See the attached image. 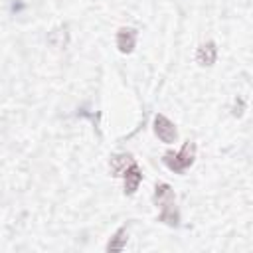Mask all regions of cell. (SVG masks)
<instances>
[{
	"mask_svg": "<svg viewBox=\"0 0 253 253\" xmlns=\"http://www.w3.org/2000/svg\"><path fill=\"white\" fill-rule=\"evenodd\" d=\"M152 202L160 208V221H164L168 225H178L180 215L176 210V196L168 184H156Z\"/></svg>",
	"mask_w": 253,
	"mask_h": 253,
	"instance_id": "cell-1",
	"label": "cell"
},
{
	"mask_svg": "<svg viewBox=\"0 0 253 253\" xmlns=\"http://www.w3.org/2000/svg\"><path fill=\"white\" fill-rule=\"evenodd\" d=\"M194 158H196V144L192 140L184 142V146L180 148V152H166L164 154V164L172 170V172H184L186 168H190L194 164Z\"/></svg>",
	"mask_w": 253,
	"mask_h": 253,
	"instance_id": "cell-2",
	"label": "cell"
},
{
	"mask_svg": "<svg viewBox=\"0 0 253 253\" xmlns=\"http://www.w3.org/2000/svg\"><path fill=\"white\" fill-rule=\"evenodd\" d=\"M154 134L166 144H172L178 138V130H176L174 123L170 119H166L164 115H156L154 117Z\"/></svg>",
	"mask_w": 253,
	"mask_h": 253,
	"instance_id": "cell-3",
	"label": "cell"
},
{
	"mask_svg": "<svg viewBox=\"0 0 253 253\" xmlns=\"http://www.w3.org/2000/svg\"><path fill=\"white\" fill-rule=\"evenodd\" d=\"M125 194L126 196H132L136 190H138V186H140V182H142V172H140V168L136 166V162H132L126 170H125Z\"/></svg>",
	"mask_w": 253,
	"mask_h": 253,
	"instance_id": "cell-4",
	"label": "cell"
},
{
	"mask_svg": "<svg viewBox=\"0 0 253 253\" xmlns=\"http://www.w3.org/2000/svg\"><path fill=\"white\" fill-rule=\"evenodd\" d=\"M136 43V30L134 28H121L117 32V47L123 53H130Z\"/></svg>",
	"mask_w": 253,
	"mask_h": 253,
	"instance_id": "cell-5",
	"label": "cell"
},
{
	"mask_svg": "<svg viewBox=\"0 0 253 253\" xmlns=\"http://www.w3.org/2000/svg\"><path fill=\"white\" fill-rule=\"evenodd\" d=\"M215 55H217V49H215V43L213 42H208V43H202L196 51V61L200 65H211L215 61Z\"/></svg>",
	"mask_w": 253,
	"mask_h": 253,
	"instance_id": "cell-6",
	"label": "cell"
},
{
	"mask_svg": "<svg viewBox=\"0 0 253 253\" xmlns=\"http://www.w3.org/2000/svg\"><path fill=\"white\" fill-rule=\"evenodd\" d=\"M132 162H134V158H132L130 154H117V156L111 158V162H109V170H111L113 176H123L125 170H126Z\"/></svg>",
	"mask_w": 253,
	"mask_h": 253,
	"instance_id": "cell-7",
	"label": "cell"
},
{
	"mask_svg": "<svg viewBox=\"0 0 253 253\" xmlns=\"http://www.w3.org/2000/svg\"><path fill=\"white\" fill-rule=\"evenodd\" d=\"M126 239H128V233H126L125 227H121V229L115 233V237L107 243V251H123L125 245H126Z\"/></svg>",
	"mask_w": 253,
	"mask_h": 253,
	"instance_id": "cell-8",
	"label": "cell"
}]
</instances>
